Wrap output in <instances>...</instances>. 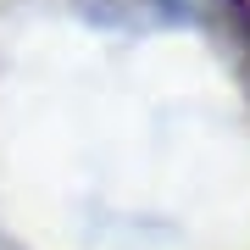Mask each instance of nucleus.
Returning a JSON list of instances; mask_svg holds the SVG:
<instances>
[{
    "label": "nucleus",
    "instance_id": "1",
    "mask_svg": "<svg viewBox=\"0 0 250 250\" xmlns=\"http://www.w3.org/2000/svg\"><path fill=\"white\" fill-rule=\"evenodd\" d=\"M178 17L233 50H250V0H178Z\"/></svg>",
    "mask_w": 250,
    "mask_h": 250
},
{
    "label": "nucleus",
    "instance_id": "2",
    "mask_svg": "<svg viewBox=\"0 0 250 250\" xmlns=\"http://www.w3.org/2000/svg\"><path fill=\"white\" fill-rule=\"evenodd\" d=\"M78 11L100 28H161V22H184L178 0H78Z\"/></svg>",
    "mask_w": 250,
    "mask_h": 250
}]
</instances>
